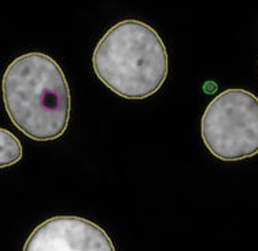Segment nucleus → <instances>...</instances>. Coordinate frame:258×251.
<instances>
[{
    "label": "nucleus",
    "mask_w": 258,
    "mask_h": 251,
    "mask_svg": "<svg viewBox=\"0 0 258 251\" xmlns=\"http://www.w3.org/2000/svg\"><path fill=\"white\" fill-rule=\"evenodd\" d=\"M201 136L209 153L224 162L258 154V98L250 91L229 88L208 104Z\"/></svg>",
    "instance_id": "obj_3"
},
{
    "label": "nucleus",
    "mask_w": 258,
    "mask_h": 251,
    "mask_svg": "<svg viewBox=\"0 0 258 251\" xmlns=\"http://www.w3.org/2000/svg\"><path fill=\"white\" fill-rule=\"evenodd\" d=\"M96 77L125 99H146L158 92L168 77V51L158 32L138 20L119 21L92 54Z\"/></svg>",
    "instance_id": "obj_2"
},
{
    "label": "nucleus",
    "mask_w": 258,
    "mask_h": 251,
    "mask_svg": "<svg viewBox=\"0 0 258 251\" xmlns=\"http://www.w3.org/2000/svg\"><path fill=\"white\" fill-rule=\"evenodd\" d=\"M3 103L11 122L36 142L60 138L69 125L72 96L66 76L51 56L28 52L3 74Z\"/></svg>",
    "instance_id": "obj_1"
},
{
    "label": "nucleus",
    "mask_w": 258,
    "mask_h": 251,
    "mask_svg": "<svg viewBox=\"0 0 258 251\" xmlns=\"http://www.w3.org/2000/svg\"><path fill=\"white\" fill-rule=\"evenodd\" d=\"M22 158V146L20 140L10 131L0 129V166L14 165Z\"/></svg>",
    "instance_id": "obj_5"
},
{
    "label": "nucleus",
    "mask_w": 258,
    "mask_h": 251,
    "mask_svg": "<svg viewBox=\"0 0 258 251\" xmlns=\"http://www.w3.org/2000/svg\"><path fill=\"white\" fill-rule=\"evenodd\" d=\"M24 251H115V247L98 224L83 217L56 216L33 229Z\"/></svg>",
    "instance_id": "obj_4"
}]
</instances>
